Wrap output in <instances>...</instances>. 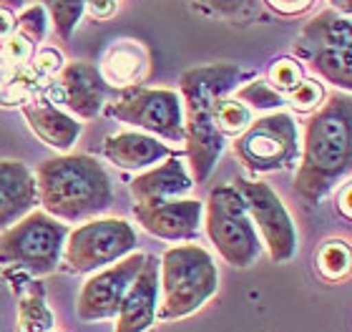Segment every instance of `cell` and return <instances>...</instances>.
I'll use <instances>...</instances> for the list:
<instances>
[{
	"label": "cell",
	"instance_id": "6da1fadb",
	"mask_svg": "<svg viewBox=\"0 0 352 332\" xmlns=\"http://www.w3.org/2000/svg\"><path fill=\"white\" fill-rule=\"evenodd\" d=\"M352 166V101L350 93H332L309 116L300 141V166L294 194L305 204L322 201L347 179Z\"/></svg>",
	"mask_w": 352,
	"mask_h": 332
},
{
	"label": "cell",
	"instance_id": "7a4b0ae2",
	"mask_svg": "<svg viewBox=\"0 0 352 332\" xmlns=\"http://www.w3.org/2000/svg\"><path fill=\"white\" fill-rule=\"evenodd\" d=\"M244 71L236 63H209L184 71L179 78V96L184 109V146L194 184L209 179L227 139L217 129V104L229 96Z\"/></svg>",
	"mask_w": 352,
	"mask_h": 332
},
{
	"label": "cell",
	"instance_id": "3957f363",
	"mask_svg": "<svg viewBox=\"0 0 352 332\" xmlns=\"http://www.w3.org/2000/svg\"><path fill=\"white\" fill-rule=\"evenodd\" d=\"M36 189L43 212L68 224L103 214L116 199L111 177L88 154H63L38 164Z\"/></svg>",
	"mask_w": 352,
	"mask_h": 332
},
{
	"label": "cell",
	"instance_id": "277c9868",
	"mask_svg": "<svg viewBox=\"0 0 352 332\" xmlns=\"http://www.w3.org/2000/svg\"><path fill=\"white\" fill-rule=\"evenodd\" d=\"M219 289L214 257L199 244L171 247L159 259V312L156 320H182L201 310Z\"/></svg>",
	"mask_w": 352,
	"mask_h": 332
},
{
	"label": "cell",
	"instance_id": "5b68a950",
	"mask_svg": "<svg viewBox=\"0 0 352 332\" xmlns=\"http://www.w3.org/2000/svg\"><path fill=\"white\" fill-rule=\"evenodd\" d=\"M68 227L43 209L28 214L3 229L0 234V265L13 267L28 277H45L58 269L63 257Z\"/></svg>",
	"mask_w": 352,
	"mask_h": 332
},
{
	"label": "cell",
	"instance_id": "8992f818",
	"mask_svg": "<svg viewBox=\"0 0 352 332\" xmlns=\"http://www.w3.org/2000/svg\"><path fill=\"white\" fill-rule=\"evenodd\" d=\"M201 224L209 242L217 247L227 265L244 269L254 265L262 254V239L234 184L217 186L209 192Z\"/></svg>",
	"mask_w": 352,
	"mask_h": 332
},
{
	"label": "cell",
	"instance_id": "52a82bcc",
	"mask_svg": "<svg viewBox=\"0 0 352 332\" xmlns=\"http://www.w3.org/2000/svg\"><path fill=\"white\" fill-rule=\"evenodd\" d=\"M232 141L236 159L254 174L292 169L300 159V131L294 118L285 111L254 118Z\"/></svg>",
	"mask_w": 352,
	"mask_h": 332
},
{
	"label": "cell",
	"instance_id": "ba28073f",
	"mask_svg": "<svg viewBox=\"0 0 352 332\" xmlns=\"http://www.w3.org/2000/svg\"><path fill=\"white\" fill-rule=\"evenodd\" d=\"M136 250V227L118 217H94L68 232L63 244V265L86 274L113 265Z\"/></svg>",
	"mask_w": 352,
	"mask_h": 332
},
{
	"label": "cell",
	"instance_id": "9c48e42d",
	"mask_svg": "<svg viewBox=\"0 0 352 332\" xmlns=\"http://www.w3.org/2000/svg\"><path fill=\"white\" fill-rule=\"evenodd\" d=\"M236 192L242 194L254 229L262 234V244L270 252L272 262H289L300 250V232L287 212L285 201L262 179H236Z\"/></svg>",
	"mask_w": 352,
	"mask_h": 332
},
{
	"label": "cell",
	"instance_id": "30bf717a",
	"mask_svg": "<svg viewBox=\"0 0 352 332\" xmlns=\"http://www.w3.org/2000/svg\"><path fill=\"white\" fill-rule=\"evenodd\" d=\"M111 116L121 124L136 126L156 139L184 144V109L182 96L171 89H124L111 106Z\"/></svg>",
	"mask_w": 352,
	"mask_h": 332
},
{
	"label": "cell",
	"instance_id": "8fae6325",
	"mask_svg": "<svg viewBox=\"0 0 352 332\" xmlns=\"http://www.w3.org/2000/svg\"><path fill=\"white\" fill-rule=\"evenodd\" d=\"M146 254L144 252H131L124 259H118L113 265L96 269L78 292V318L86 322H98V320L116 318L118 307L124 302L126 292L131 287L133 277L139 274Z\"/></svg>",
	"mask_w": 352,
	"mask_h": 332
},
{
	"label": "cell",
	"instance_id": "7c38bea8",
	"mask_svg": "<svg viewBox=\"0 0 352 332\" xmlns=\"http://www.w3.org/2000/svg\"><path fill=\"white\" fill-rule=\"evenodd\" d=\"M133 217L148 234L164 242H189L201 232L204 204L199 199H164L156 204H133Z\"/></svg>",
	"mask_w": 352,
	"mask_h": 332
},
{
	"label": "cell",
	"instance_id": "4fadbf2b",
	"mask_svg": "<svg viewBox=\"0 0 352 332\" xmlns=\"http://www.w3.org/2000/svg\"><path fill=\"white\" fill-rule=\"evenodd\" d=\"M159 312V259L146 254L116 312V332H146Z\"/></svg>",
	"mask_w": 352,
	"mask_h": 332
},
{
	"label": "cell",
	"instance_id": "5bb4252c",
	"mask_svg": "<svg viewBox=\"0 0 352 332\" xmlns=\"http://www.w3.org/2000/svg\"><path fill=\"white\" fill-rule=\"evenodd\" d=\"M60 89H63L68 111L83 121L101 113L109 93V86L103 83L98 68L88 60H74L60 68Z\"/></svg>",
	"mask_w": 352,
	"mask_h": 332
},
{
	"label": "cell",
	"instance_id": "9a60e30c",
	"mask_svg": "<svg viewBox=\"0 0 352 332\" xmlns=\"http://www.w3.org/2000/svg\"><path fill=\"white\" fill-rule=\"evenodd\" d=\"M191 186H194V179H191L186 164L179 156H169L151 169L136 174L129 189H131L136 204H156L164 199H179L191 192Z\"/></svg>",
	"mask_w": 352,
	"mask_h": 332
},
{
	"label": "cell",
	"instance_id": "2e32d148",
	"mask_svg": "<svg viewBox=\"0 0 352 332\" xmlns=\"http://www.w3.org/2000/svg\"><path fill=\"white\" fill-rule=\"evenodd\" d=\"M103 156L124 171H144L169 156H176V151L151 133L121 131L103 141Z\"/></svg>",
	"mask_w": 352,
	"mask_h": 332
},
{
	"label": "cell",
	"instance_id": "e0dca14e",
	"mask_svg": "<svg viewBox=\"0 0 352 332\" xmlns=\"http://www.w3.org/2000/svg\"><path fill=\"white\" fill-rule=\"evenodd\" d=\"M36 204V174L23 162L0 159V232L33 212Z\"/></svg>",
	"mask_w": 352,
	"mask_h": 332
},
{
	"label": "cell",
	"instance_id": "ac0fdd59",
	"mask_svg": "<svg viewBox=\"0 0 352 332\" xmlns=\"http://www.w3.org/2000/svg\"><path fill=\"white\" fill-rule=\"evenodd\" d=\"M98 74L109 89H131L144 81L148 71V51L144 48L141 41L133 38H121L106 48L101 63H98Z\"/></svg>",
	"mask_w": 352,
	"mask_h": 332
},
{
	"label": "cell",
	"instance_id": "d6986e66",
	"mask_svg": "<svg viewBox=\"0 0 352 332\" xmlns=\"http://www.w3.org/2000/svg\"><path fill=\"white\" fill-rule=\"evenodd\" d=\"M23 116L28 121L30 131L56 151H68L83 131V124L78 118L48 104L23 106Z\"/></svg>",
	"mask_w": 352,
	"mask_h": 332
},
{
	"label": "cell",
	"instance_id": "ffe728a7",
	"mask_svg": "<svg viewBox=\"0 0 352 332\" xmlns=\"http://www.w3.org/2000/svg\"><path fill=\"white\" fill-rule=\"evenodd\" d=\"M324 45H335V48H345V45H352V25L350 18L338 10H322L317 13L312 21L305 23L297 43H294V53L297 56H307L309 51L315 48H324Z\"/></svg>",
	"mask_w": 352,
	"mask_h": 332
},
{
	"label": "cell",
	"instance_id": "44dd1931",
	"mask_svg": "<svg viewBox=\"0 0 352 332\" xmlns=\"http://www.w3.org/2000/svg\"><path fill=\"white\" fill-rule=\"evenodd\" d=\"M305 58L309 60V66L315 68L324 81H330L332 86H338L340 91L350 93V89H352V45H345V48L324 45V48L309 51Z\"/></svg>",
	"mask_w": 352,
	"mask_h": 332
},
{
	"label": "cell",
	"instance_id": "7402d4cb",
	"mask_svg": "<svg viewBox=\"0 0 352 332\" xmlns=\"http://www.w3.org/2000/svg\"><path fill=\"white\" fill-rule=\"evenodd\" d=\"M56 318L48 310L45 289L38 282H28V292H23L18 305V332H53Z\"/></svg>",
	"mask_w": 352,
	"mask_h": 332
},
{
	"label": "cell",
	"instance_id": "603a6c76",
	"mask_svg": "<svg viewBox=\"0 0 352 332\" xmlns=\"http://www.w3.org/2000/svg\"><path fill=\"white\" fill-rule=\"evenodd\" d=\"M48 13L56 36L60 43H68L83 18V3L86 0H38Z\"/></svg>",
	"mask_w": 352,
	"mask_h": 332
},
{
	"label": "cell",
	"instance_id": "cb8c5ba5",
	"mask_svg": "<svg viewBox=\"0 0 352 332\" xmlns=\"http://www.w3.org/2000/svg\"><path fill=\"white\" fill-rule=\"evenodd\" d=\"M315 267L324 282L345 280L350 272V244L345 239H330L320 247L315 257Z\"/></svg>",
	"mask_w": 352,
	"mask_h": 332
},
{
	"label": "cell",
	"instance_id": "d4e9b609",
	"mask_svg": "<svg viewBox=\"0 0 352 332\" xmlns=\"http://www.w3.org/2000/svg\"><path fill=\"white\" fill-rule=\"evenodd\" d=\"M252 121H254V111L250 106H244L239 98H219V104H217V129L227 141L236 139Z\"/></svg>",
	"mask_w": 352,
	"mask_h": 332
},
{
	"label": "cell",
	"instance_id": "484cf974",
	"mask_svg": "<svg viewBox=\"0 0 352 332\" xmlns=\"http://www.w3.org/2000/svg\"><path fill=\"white\" fill-rule=\"evenodd\" d=\"M234 98H239L244 106H250L252 111H279L285 106V96L277 93V91L272 89L270 83L264 81V78H250V81L234 89Z\"/></svg>",
	"mask_w": 352,
	"mask_h": 332
},
{
	"label": "cell",
	"instance_id": "4316f807",
	"mask_svg": "<svg viewBox=\"0 0 352 332\" xmlns=\"http://www.w3.org/2000/svg\"><path fill=\"white\" fill-rule=\"evenodd\" d=\"M305 78V71H302L300 60L294 58H274L270 63V68H267V76H264V81L270 83L272 89L277 91V93H282V96H287L289 91L297 89V83Z\"/></svg>",
	"mask_w": 352,
	"mask_h": 332
},
{
	"label": "cell",
	"instance_id": "83f0119b",
	"mask_svg": "<svg viewBox=\"0 0 352 332\" xmlns=\"http://www.w3.org/2000/svg\"><path fill=\"white\" fill-rule=\"evenodd\" d=\"M48 28H51V21H48V13H45V8L41 3L23 8L21 15H15V30L23 38H28L33 45L43 43Z\"/></svg>",
	"mask_w": 352,
	"mask_h": 332
},
{
	"label": "cell",
	"instance_id": "f1b7e54d",
	"mask_svg": "<svg viewBox=\"0 0 352 332\" xmlns=\"http://www.w3.org/2000/svg\"><path fill=\"white\" fill-rule=\"evenodd\" d=\"M324 86L317 78H302L297 83V89L289 91L285 96V104L292 106V111L297 113H315L324 101Z\"/></svg>",
	"mask_w": 352,
	"mask_h": 332
},
{
	"label": "cell",
	"instance_id": "f546056e",
	"mask_svg": "<svg viewBox=\"0 0 352 332\" xmlns=\"http://www.w3.org/2000/svg\"><path fill=\"white\" fill-rule=\"evenodd\" d=\"M199 10L212 15H219V18H227V21H247L257 13V0H191Z\"/></svg>",
	"mask_w": 352,
	"mask_h": 332
},
{
	"label": "cell",
	"instance_id": "4dcf8cb0",
	"mask_svg": "<svg viewBox=\"0 0 352 332\" xmlns=\"http://www.w3.org/2000/svg\"><path fill=\"white\" fill-rule=\"evenodd\" d=\"M33 53H36V45L30 43L28 38H23L18 30H13V33L3 41V51H0V56L6 58V63L25 66V63H30Z\"/></svg>",
	"mask_w": 352,
	"mask_h": 332
},
{
	"label": "cell",
	"instance_id": "1f68e13d",
	"mask_svg": "<svg viewBox=\"0 0 352 332\" xmlns=\"http://www.w3.org/2000/svg\"><path fill=\"white\" fill-rule=\"evenodd\" d=\"M33 74H43V76H51L56 71L63 68V58H60L58 51H53V48H43L41 53H33Z\"/></svg>",
	"mask_w": 352,
	"mask_h": 332
},
{
	"label": "cell",
	"instance_id": "d6a6232c",
	"mask_svg": "<svg viewBox=\"0 0 352 332\" xmlns=\"http://www.w3.org/2000/svg\"><path fill=\"white\" fill-rule=\"evenodd\" d=\"M264 3L277 15L294 18V15H305L307 10H312V5H315L317 0H264Z\"/></svg>",
	"mask_w": 352,
	"mask_h": 332
},
{
	"label": "cell",
	"instance_id": "836d02e7",
	"mask_svg": "<svg viewBox=\"0 0 352 332\" xmlns=\"http://www.w3.org/2000/svg\"><path fill=\"white\" fill-rule=\"evenodd\" d=\"M116 10H118V0H86L83 3V13L96 23L111 21L116 15Z\"/></svg>",
	"mask_w": 352,
	"mask_h": 332
},
{
	"label": "cell",
	"instance_id": "e575fe53",
	"mask_svg": "<svg viewBox=\"0 0 352 332\" xmlns=\"http://www.w3.org/2000/svg\"><path fill=\"white\" fill-rule=\"evenodd\" d=\"M335 209H338L340 214L345 217L347 221L352 219V184L350 181H342L338 189V199H335Z\"/></svg>",
	"mask_w": 352,
	"mask_h": 332
},
{
	"label": "cell",
	"instance_id": "d590c367",
	"mask_svg": "<svg viewBox=\"0 0 352 332\" xmlns=\"http://www.w3.org/2000/svg\"><path fill=\"white\" fill-rule=\"evenodd\" d=\"M15 30V10L13 8L0 5V41H6Z\"/></svg>",
	"mask_w": 352,
	"mask_h": 332
},
{
	"label": "cell",
	"instance_id": "8d00e7d4",
	"mask_svg": "<svg viewBox=\"0 0 352 332\" xmlns=\"http://www.w3.org/2000/svg\"><path fill=\"white\" fill-rule=\"evenodd\" d=\"M8 81V63H6V58L0 56V86Z\"/></svg>",
	"mask_w": 352,
	"mask_h": 332
},
{
	"label": "cell",
	"instance_id": "74e56055",
	"mask_svg": "<svg viewBox=\"0 0 352 332\" xmlns=\"http://www.w3.org/2000/svg\"><path fill=\"white\" fill-rule=\"evenodd\" d=\"M0 5H6V8H13V10H18V8H23V0H0Z\"/></svg>",
	"mask_w": 352,
	"mask_h": 332
}]
</instances>
